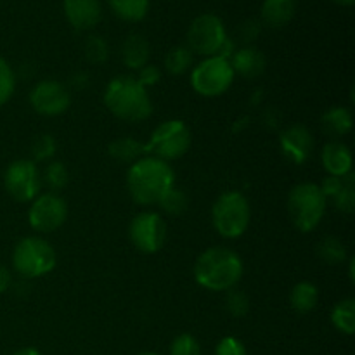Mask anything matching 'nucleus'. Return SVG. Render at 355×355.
Wrapping results in <instances>:
<instances>
[{"label":"nucleus","mask_w":355,"mask_h":355,"mask_svg":"<svg viewBox=\"0 0 355 355\" xmlns=\"http://www.w3.org/2000/svg\"><path fill=\"white\" fill-rule=\"evenodd\" d=\"M175 173L172 166L155 156H144L132 163L127 173V189L139 205H158L166 191L173 187Z\"/></svg>","instance_id":"f257e3e1"},{"label":"nucleus","mask_w":355,"mask_h":355,"mask_svg":"<svg viewBox=\"0 0 355 355\" xmlns=\"http://www.w3.org/2000/svg\"><path fill=\"white\" fill-rule=\"evenodd\" d=\"M241 259L225 246H211L205 250L194 263V277L205 290L229 291L241 281Z\"/></svg>","instance_id":"f03ea898"},{"label":"nucleus","mask_w":355,"mask_h":355,"mask_svg":"<svg viewBox=\"0 0 355 355\" xmlns=\"http://www.w3.org/2000/svg\"><path fill=\"white\" fill-rule=\"evenodd\" d=\"M104 104L116 118L139 123L151 116L153 103L148 89L132 75H120L107 83L104 90Z\"/></svg>","instance_id":"7ed1b4c3"},{"label":"nucleus","mask_w":355,"mask_h":355,"mask_svg":"<svg viewBox=\"0 0 355 355\" xmlns=\"http://www.w3.org/2000/svg\"><path fill=\"white\" fill-rule=\"evenodd\" d=\"M252 210L246 196L239 191H225L211 207V222L222 238L236 239L246 232Z\"/></svg>","instance_id":"20e7f679"},{"label":"nucleus","mask_w":355,"mask_h":355,"mask_svg":"<svg viewBox=\"0 0 355 355\" xmlns=\"http://www.w3.org/2000/svg\"><path fill=\"white\" fill-rule=\"evenodd\" d=\"M326 198L318 184L304 182L288 194V215L300 232H311L321 224L326 211Z\"/></svg>","instance_id":"39448f33"},{"label":"nucleus","mask_w":355,"mask_h":355,"mask_svg":"<svg viewBox=\"0 0 355 355\" xmlns=\"http://www.w3.org/2000/svg\"><path fill=\"white\" fill-rule=\"evenodd\" d=\"M58 257L51 243L38 236H28L17 241L12 252V267L24 279H35L51 272Z\"/></svg>","instance_id":"423d86ee"},{"label":"nucleus","mask_w":355,"mask_h":355,"mask_svg":"<svg viewBox=\"0 0 355 355\" xmlns=\"http://www.w3.org/2000/svg\"><path fill=\"white\" fill-rule=\"evenodd\" d=\"M191 141V130L182 120H166L155 128L146 144V153L168 163L186 155Z\"/></svg>","instance_id":"0eeeda50"},{"label":"nucleus","mask_w":355,"mask_h":355,"mask_svg":"<svg viewBox=\"0 0 355 355\" xmlns=\"http://www.w3.org/2000/svg\"><path fill=\"white\" fill-rule=\"evenodd\" d=\"M234 82L231 62L218 55L205 58L191 73V85L200 96H222Z\"/></svg>","instance_id":"6e6552de"},{"label":"nucleus","mask_w":355,"mask_h":355,"mask_svg":"<svg viewBox=\"0 0 355 355\" xmlns=\"http://www.w3.org/2000/svg\"><path fill=\"white\" fill-rule=\"evenodd\" d=\"M225 42H227L225 26L220 17L215 14H201L187 30V47L193 54H200L203 58L218 55Z\"/></svg>","instance_id":"1a4fd4ad"},{"label":"nucleus","mask_w":355,"mask_h":355,"mask_svg":"<svg viewBox=\"0 0 355 355\" xmlns=\"http://www.w3.org/2000/svg\"><path fill=\"white\" fill-rule=\"evenodd\" d=\"M3 186L9 196L19 203L33 201L40 194V170L31 159H16L7 166L3 173Z\"/></svg>","instance_id":"9d476101"},{"label":"nucleus","mask_w":355,"mask_h":355,"mask_svg":"<svg viewBox=\"0 0 355 355\" xmlns=\"http://www.w3.org/2000/svg\"><path fill=\"white\" fill-rule=\"evenodd\" d=\"M68 217V205L58 193L38 194L28 210V220L33 231L52 232L58 231Z\"/></svg>","instance_id":"9b49d317"},{"label":"nucleus","mask_w":355,"mask_h":355,"mask_svg":"<svg viewBox=\"0 0 355 355\" xmlns=\"http://www.w3.org/2000/svg\"><path fill=\"white\" fill-rule=\"evenodd\" d=\"M130 241L141 253L151 255L162 250L166 238V225L156 211H142L130 222Z\"/></svg>","instance_id":"f8f14e48"},{"label":"nucleus","mask_w":355,"mask_h":355,"mask_svg":"<svg viewBox=\"0 0 355 355\" xmlns=\"http://www.w3.org/2000/svg\"><path fill=\"white\" fill-rule=\"evenodd\" d=\"M30 104L44 116H58L68 111L71 104L68 89L55 80H42L31 89Z\"/></svg>","instance_id":"ddd939ff"},{"label":"nucleus","mask_w":355,"mask_h":355,"mask_svg":"<svg viewBox=\"0 0 355 355\" xmlns=\"http://www.w3.org/2000/svg\"><path fill=\"white\" fill-rule=\"evenodd\" d=\"M279 146L284 158L295 165H304L314 151V139L304 125H291L281 132Z\"/></svg>","instance_id":"4468645a"},{"label":"nucleus","mask_w":355,"mask_h":355,"mask_svg":"<svg viewBox=\"0 0 355 355\" xmlns=\"http://www.w3.org/2000/svg\"><path fill=\"white\" fill-rule=\"evenodd\" d=\"M62 9L68 23L80 31L94 28L103 16L99 0H64Z\"/></svg>","instance_id":"2eb2a0df"},{"label":"nucleus","mask_w":355,"mask_h":355,"mask_svg":"<svg viewBox=\"0 0 355 355\" xmlns=\"http://www.w3.org/2000/svg\"><path fill=\"white\" fill-rule=\"evenodd\" d=\"M321 162L328 175L345 177L347 173L352 172V151L349 149V146L340 141L328 142L322 148Z\"/></svg>","instance_id":"dca6fc26"},{"label":"nucleus","mask_w":355,"mask_h":355,"mask_svg":"<svg viewBox=\"0 0 355 355\" xmlns=\"http://www.w3.org/2000/svg\"><path fill=\"white\" fill-rule=\"evenodd\" d=\"M229 62L234 75H241L245 78H255L266 69V55L255 47H243L234 51Z\"/></svg>","instance_id":"f3484780"},{"label":"nucleus","mask_w":355,"mask_h":355,"mask_svg":"<svg viewBox=\"0 0 355 355\" xmlns=\"http://www.w3.org/2000/svg\"><path fill=\"white\" fill-rule=\"evenodd\" d=\"M149 54H151L149 42L139 33L128 35L123 40V44H121V59H123V64L127 68L134 69V71H139V69L148 64Z\"/></svg>","instance_id":"a211bd4d"},{"label":"nucleus","mask_w":355,"mask_h":355,"mask_svg":"<svg viewBox=\"0 0 355 355\" xmlns=\"http://www.w3.org/2000/svg\"><path fill=\"white\" fill-rule=\"evenodd\" d=\"M297 0H263L262 21L270 28H283L293 19Z\"/></svg>","instance_id":"6ab92c4d"},{"label":"nucleus","mask_w":355,"mask_h":355,"mask_svg":"<svg viewBox=\"0 0 355 355\" xmlns=\"http://www.w3.org/2000/svg\"><path fill=\"white\" fill-rule=\"evenodd\" d=\"M322 130L326 134H329L331 137H342V135H347L350 130H352V113H350L349 107H329L321 118Z\"/></svg>","instance_id":"aec40b11"},{"label":"nucleus","mask_w":355,"mask_h":355,"mask_svg":"<svg viewBox=\"0 0 355 355\" xmlns=\"http://www.w3.org/2000/svg\"><path fill=\"white\" fill-rule=\"evenodd\" d=\"M319 290L314 283L302 281L293 286L290 293V305L298 314H309L318 307Z\"/></svg>","instance_id":"412c9836"},{"label":"nucleus","mask_w":355,"mask_h":355,"mask_svg":"<svg viewBox=\"0 0 355 355\" xmlns=\"http://www.w3.org/2000/svg\"><path fill=\"white\" fill-rule=\"evenodd\" d=\"M110 9L127 23H139L149 12V0H107Z\"/></svg>","instance_id":"4be33fe9"},{"label":"nucleus","mask_w":355,"mask_h":355,"mask_svg":"<svg viewBox=\"0 0 355 355\" xmlns=\"http://www.w3.org/2000/svg\"><path fill=\"white\" fill-rule=\"evenodd\" d=\"M146 153V144L132 137L116 139L110 144V156L118 163H135Z\"/></svg>","instance_id":"5701e85b"},{"label":"nucleus","mask_w":355,"mask_h":355,"mask_svg":"<svg viewBox=\"0 0 355 355\" xmlns=\"http://www.w3.org/2000/svg\"><path fill=\"white\" fill-rule=\"evenodd\" d=\"M331 322L343 335H354L355 331V302L354 298L338 302L331 311Z\"/></svg>","instance_id":"b1692460"},{"label":"nucleus","mask_w":355,"mask_h":355,"mask_svg":"<svg viewBox=\"0 0 355 355\" xmlns=\"http://www.w3.org/2000/svg\"><path fill=\"white\" fill-rule=\"evenodd\" d=\"M318 257L326 266H338L347 260V246L342 239L329 236L318 245Z\"/></svg>","instance_id":"393cba45"},{"label":"nucleus","mask_w":355,"mask_h":355,"mask_svg":"<svg viewBox=\"0 0 355 355\" xmlns=\"http://www.w3.org/2000/svg\"><path fill=\"white\" fill-rule=\"evenodd\" d=\"M193 64V52L186 45L170 49L165 58V68L170 75H184Z\"/></svg>","instance_id":"a878e982"},{"label":"nucleus","mask_w":355,"mask_h":355,"mask_svg":"<svg viewBox=\"0 0 355 355\" xmlns=\"http://www.w3.org/2000/svg\"><path fill=\"white\" fill-rule=\"evenodd\" d=\"M40 175H42V184H45L52 193H58V191H61L62 187H66V184H68V179H69L68 170H66V166L62 165L61 162L47 163L44 173H40Z\"/></svg>","instance_id":"bb28decb"},{"label":"nucleus","mask_w":355,"mask_h":355,"mask_svg":"<svg viewBox=\"0 0 355 355\" xmlns=\"http://www.w3.org/2000/svg\"><path fill=\"white\" fill-rule=\"evenodd\" d=\"M187 196L182 189L179 187H170L168 191L165 193V196L159 200V207H162L163 211H166L168 215H182L184 211L187 210Z\"/></svg>","instance_id":"cd10ccee"},{"label":"nucleus","mask_w":355,"mask_h":355,"mask_svg":"<svg viewBox=\"0 0 355 355\" xmlns=\"http://www.w3.org/2000/svg\"><path fill=\"white\" fill-rule=\"evenodd\" d=\"M83 54H85L87 61L92 64H103L110 58V47L107 42L101 37H89L87 38L85 45H83Z\"/></svg>","instance_id":"c85d7f7f"},{"label":"nucleus","mask_w":355,"mask_h":355,"mask_svg":"<svg viewBox=\"0 0 355 355\" xmlns=\"http://www.w3.org/2000/svg\"><path fill=\"white\" fill-rule=\"evenodd\" d=\"M345 180V186L343 189L333 198V203H335L336 210L343 211V214H352L355 207V187H354V173H347L343 177Z\"/></svg>","instance_id":"c756f323"},{"label":"nucleus","mask_w":355,"mask_h":355,"mask_svg":"<svg viewBox=\"0 0 355 355\" xmlns=\"http://www.w3.org/2000/svg\"><path fill=\"white\" fill-rule=\"evenodd\" d=\"M14 89H16V75L9 62L0 58V106H3L12 97Z\"/></svg>","instance_id":"7c9ffc66"},{"label":"nucleus","mask_w":355,"mask_h":355,"mask_svg":"<svg viewBox=\"0 0 355 355\" xmlns=\"http://www.w3.org/2000/svg\"><path fill=\"white\" fill-rule=\"evenodd\" d=\"M168 355H201L200 342L193 335H179L170 345Z\"/></svg>","instance_id":"2f4dec72"},{"label":"nucleus","mask_w":355,"mask_h":355,"mask_svg":"<svg viewBox=\"0 0 355 355\" xmlns=\"http://www.w3.org/2000/svg\"><path fill=\"white\" fill-rule=\"evenodd\" d=\"M225 309H227L229 314L234 315V318H243V315L248 314V297H246L243 291H238L232 288V290L227 291V297H225Z\"/></svg>","instance_id":"473e14b6"},{"label":"nucleus","mask_w":355,"mask_h":355,"mask_svg":"<svg viewBox=\"0 0 355 355\" xmlns=\"http://www.w3.org/2000/svg\"><path fill=\"white\" fill-rule=\"evenodd\" d=\"M55 153V141L52 135H40L35 139L33 146H31V155L33 159L31 162H47L54 156Z\"/></svg>","instance_id":"72a5a7b5"},{"label":"nucleus","mask_w":355,"mask_h":355,"mask_svg":"<svg viewBox=\"0 0 355 355\" xmlns=\"http://www.w3.org/2000/svg\"><path fill=\"white\" fill-rule=\"evenodd\" d=\"M215 355H248L246 347L236 336H225L215 347Z\"/></svg>","instance_id":"f704fd0d"},{"label":"nucleus","mask_w":355,"mask_h":355,"mask_svg":"<svg viewBox=\"0 0 355 355\" xmlns=\"http://www.w3.org/2000/svg\"><path fill=\"white\" fill-rule=\"evenodd\" d=\"M343 186H345V180H343V177L328 175L324 180H322V184L319 186V189H321L322 196H324L326 200H333V198H335L336 194L343 189Z\"/></svg>","instance_id":"c9c22d12"},{"label":"nucleus","mask_w":355,"mask_h":355,"mask_svg":"<svg viewBox=\"0 0 355 355\" xmlns=\"http://www.w3.org/2000/svg\"><path fill=\"white\" fill-rule=\"evenodd\" d=\"M159 76H162V73H159L158 66L155 64H146L144 68L139 69V75L135 76L137 78V82L141 83L144 89H148V87H153L158 83Z\"/></svg>","instance_id":"e433bc0d"},{"label":"nucleus","mask_w":355,"mask_h":355,"mask_svg":"<svg viewBox=\"0 0 355 355\" xmlns=\"http://www.w3.org/2000/svg\"><path fill=\"white\" fill-rule=\"evenodd\" d=\"M239 33H241L243 40H246V42L255 40V38L260 35V23H257V21H253V19L246 21V23L241 24V30H239Z\"/></svg>","instance_id":"4c0bfd02"},{"label":"nucleus","mask_w":355,"mask_h":355,"mask_svg":"<svg viewBox=\"0 0 355 355\" xmlns=\"http://www.w3.org/2000/svg\"><path fill=\"white\" fill-rule=\"evenodd\" d=\"M10 283H12V276H10V270L7 267L0 266V293H6L9 290Z\"/></svg>","instance_id":"58836bf2"},{"label":"nucleus","mask_w":355,"mask_h":355,"mask_svg":"<svg viewBox=\"0 0 355 355\" xmlns=\"http://www.w3.org/2000/svg\"><path fill=\"white\" fill-rule=\"evenodd\" d=\"M12 355H42L40 350L33 349V347H24V349L17 350V352H14Z\"/></svg>","instance_id":"ea45409f"},{"label":"nucleus","mask_w":355,"mask_h":355,"mask_svg":"<svg viewBox=\"0 0 355 355\" xmlns=\"http://www.w3.org/2000/svg\"><path fill=\"white\" fill-rule=\"evenodd\" d=\"M333 2L340 3V6H345V7H350V6H354V2H355V0H333Z\"/></svg>","instance_id":"a19ab883"},{"label":"nucleus","mask_w":355,"mask_h":355,"mask_svg":"<svg viewBox=\"0 0 355 355\" xmlns=\"http://www.w3.org/2000/svg\"><path fill=\"white\" fill-rule=\"evenodd\" d=\"M141 355H159V354H155V352H144V354H141Z\"/></svg>","instance_id":"79ce46f5"}]
</instances>
